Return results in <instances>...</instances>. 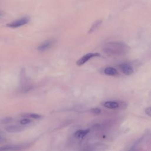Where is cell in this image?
Wrapping results in <instances>:
<instances>
[{
    "label": "cell",
    "instance_id": "obj_1",
    "mask_svg": "<svg viewBox=\"0 0 151 151\" xmlns=\"http://www.w3.org/2000/svg\"><path fill=\"white\" fill-rule=\"evenodd\" d=\"M103 50L109 55L120 56L126 54L129 51V47L123 42H109L103 46Z\"/></svg>",
    "mask_w": 151,
    "mask_h": 151
},
{
    "label": "cell",
    "instance_id": "obj_2",
    "mask_svg": "<svg viewBox=\"0 0 151 151\" xmlns=\"http://www.w3.org/2000/svg\"><path fill=\"white\" fill-rule=\"evenodd\" d=\"M29 21V18L27 17H24L8 24L6 26L10 28H18L27 24Z\"/></svg>",
    "mask_w": 151,
    "mask_h": 151
},
{
    "label": "cell",
    "instance_id": "obj_3",
    "mask_svg": "<svg viewBox=\"0 0 151 151\" xmlns=\"http://www.w3.org/2000/svg\"><path fill=\"white\" fill-rule=\"evenodd\" d=\"M100 54L98 52L87 53L86 55H83L81 58H80L77 61V65L78 66H81V65H83L84 63H86L88 60H90L93 57H100Z\"/></svg>",
    "mask_w": 151,
    "mask_h": 151
},
{
    "label": "cell",
    "instance_id": "obj_4",
    "mask_svg": "<svg viewBox=\"0 0 151 151\" xmlns=\"http://www.w3.org/2000/svg\"><path fill=\"white\" fill-rule=\"evenodd\" d=\"M54 42H55V40L53 39L46 40L44 42H43L42 43H41L37 47V50L40 52H44V51L50 49L53 45Z\"/></svg>",
    "mask_w": 151,
    "mask_h": 151
},
{
    "label": "cell",
    "instance_id": "obj_5",
    "mask_svg": "<svg viewBox=\"0 0 151 151\" xmlns=\"http://www.w3.org/2000/svg\"><path fill=\"white\" fill-rule=\"evenodd\" d=\"M122 71L127 76L131 75L133 73V68L131 65L127 63H122L119 65Z\"/></svg>",
    "mask_w": 151,
    "mask_h": 151
},
{
    "label": "cell",
    "instance_id": "obj_6",
    "mask_svg": "<svg viewBox=\"0 0 151 151\" xmlns=\"http://www.w3.org/2000/svg\"><path fill=\"white\" fill-rule=\"evenodd\" d=\"M24 129L23 127L15 124L9 125L5 127V131L9 133H18L22 131Z\"/></svg>",
    "mask_w": 151,
    "mask_h": 151
},
{
    "label": "cell",
    "instance_id": "obj_7",
    "mask_svg": "<svg viewBox=\"0 0 151 151\" xmlns=\"http://www.w3.org/2000/svg\"><path fill=\"white\" fill-rule=\"evenodd\" d=\"M104 73L106 75L111 76H117L119 74L117 70L115 69L114 68H113L111 67H106L104 70Z\"/></svg>",
    "mask_w": 151,
    "mask_h": 151
},
{
    "label": "cell",
    "instance_id": "obj_8",
    "mask_svg": "<svg viewBox=\"0 0 151 151\" xmlns=\"http://www.w3.org/2000/svg\"><path fill=\"white\" fill-rule=\"evenodd\" d=\"M103 106L109 109H116L117 107H119V103L116 102V101H106L103 103Z\"/></svg>",
    "mask_w": 151,
    "mask_h": 151
},
{
    "label": "cell",
    "instance_id": "obj_9",
    "mask_svg": "<svg viewBox=\"0 0 151 151\" xmlns=\"http://www.w3.org/2000/svg\"><path fill=\"white\" fill-rule=\"evenodd\" d=\"M90 132L89 129H86V130H78L77 132H76L74 136L77 138L80 139L85 136L86 134H87Z\"/></svg>",
    "mask_w": 151,
    "mask_h": 151
},
{
    "label": "cell",
    "instance_id": "obj_10",
    "mask_svg": "<svg viewBox=\"0 0 151 151\" xmlns=\"http://www.w3.org/2000/svg\"><path fill=\"white\" fill-rule=\"evenodd\" d=\"M101 22H102V21H101V20H97V21H96L92 25V26H91V28H90V29H89V31H88V32L89 34L93 32L94 31H95V30L100 25V24H101Z\"/></svg>",
    "mask_w": 151,
    "mask_h": 151
},
{
    "label": "cell",
    "instance_id": "obj_11",
    "mask_svg": "<svg viewBox=\"0 0 151 151\" xmlns=\"http://www.w3.org/2000/svg\"><path fill=\"white\" fill-rule=\"evenodd\" d=\"M20 149V146L17 145H8L0 147V150H18Z\"/></svg>",
    "mask_w": 151,
    "mask_h": 151
},
{
    "label": "cell",
    "instance_id": "obj_12",
    "mask_svg": "<svg viewBox=\"0 0 151 151\" xmlns=\"http://www.w3.org/2000/svg\"><path fill=\"white\" fill-rule=\"evenodd\" d=\"M90 112L94 114H100L101 113V110L98 107H95V108H92L90 110Z\"/></svg>",
    "mask_w": 151,
    "mask_h": 151
},
{
    "label": "cell",
    "instance_id": "obj_13",
    "mask_svg": "<svg viewBox=\"0 0 151 151\" xmlns=\"http://www.w3.org/2000/svg\"><path fill=\"white\" fill-rule=\"evenodd\" d=\"M31 122V120L29 119H28V118L22 119L19 121L20 124H22V125H27L28 124H29Z\"/></svg>",
    "mask_w": 151,
    "mask_h": 151
},
{
    "label": "cell",
    "instance_id": "obj_14",
    "mask_svg": "<svg viewBox=\"0 0 151 151\" xmlns=\"http://www.w3.org/2000/svg\"><path fill=\"white\" fill-rule=\"evenodd\" d=\"M27 116L31 118H33L35 119H39L42 117V116L40 114H35V113H31V114H28Z\"/></svg>",
    "mask_w": 151,
    "mask_h": 151
},
{
    "label": "cell",
    "instance_id": "obj_15",
    "mask_svg": "<svg viewBox=\"0 0 151 151\" xmlns=\"http://www.w3.org/2000/svg\"><path fill=\"white\" fill-rule=\"evenodd\" d=\"M5 140H6V138H5V134L0 131V143L5 142Z\"/></svg>",
    "mask_w": 151,
    "mask_h": 151
},
{
    "label": "cell",
    "instance_id": "obj_16",
    "mask_svg": "<svg viewBox=\"0 0 151 151\" xmlns=\"http://www.w3.org/2000/svg\"><path fill=\"white\" fill-rule=\"evenodd\" d=\"M145 113L149 116H150V107H148L145 110Z\"/></svg>",
    "mask_w": 151,
    "mask_h": 151
},
{
    "label": "cell",
    "instance_id": "obj_17",
    "mask_svg": "<svg viewBox=\"0 0 151 151\" xmlns=\"http://www.w3.org/2000/svg\"><path fill=\"white\" fill-rule=\"evenodd\" d=\"M4 15H5V13H4V12L0 9V18L3 17Z\"/></svg>",
    "mask_w": 151,
    "mask_h": 151
}]
</instances>
